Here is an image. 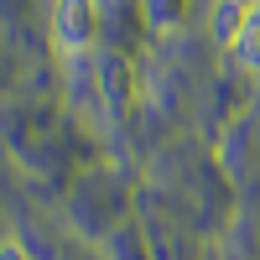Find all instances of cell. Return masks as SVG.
Segmentation results:
<instances>
[{
    "label": "cell",
    "mask_w": 260,
    "mask_h": 260,
    "mask_svg": "<svg viewBox=\"0 0 260 260\" xmlns=\"http://www.w3.org/2000/svg\"><path fill=\"white\" fill-rule=\"evenodd\" d=\"M229 52L240 57L245 68H250V73H260V0L250 6V21H245V31H240V42H234Z\"/></svg>",
    "instance_id": "3"
},
{
    "label": "cell",
    "mask_w": 260,
    "mask_h": 260,
    "mask_svg": "<svg viewBox=\"0 0 260 260\" xmlns=\"http://www.w3.org/2000/svg\"><path fill=\"white\" fill-rule=\"evenodd\" d=\"M0 260H26V250H21L16 240H6V245H0Z\"/></svg>",
    "instance_id": "4"
},
{
    "label": "cell",
    "mask_w": 260,
    "mask_h": 260,
    "mask_svg": "<svg viewBox=\"0 0 260 260\" xmlns=\"http://www.w3.org/2000/svg\"><path fill=\"white\" fill-rule=\"evenodd\" d=\"M250 6H255V0H219V6H213V37H219L224 47L240 42L245 21H250Z\"/></svg>",
    "instance_id": "2"
},
{
    "label": "cell",
    "mask_w": 260,
    "mask_h": 260,
    "mask_svg": "<svg viewBox=\"0 0 260 260\" xmlns=\"http://www.w3.org/2000/svg\"><path fill=\"white\" fill-rule=\"evenodd\" d=\"M99 37V6L94 0H52V42L62 52H89Z\"/></svg>",
    "instance_id": "1"
}]
</instances>
